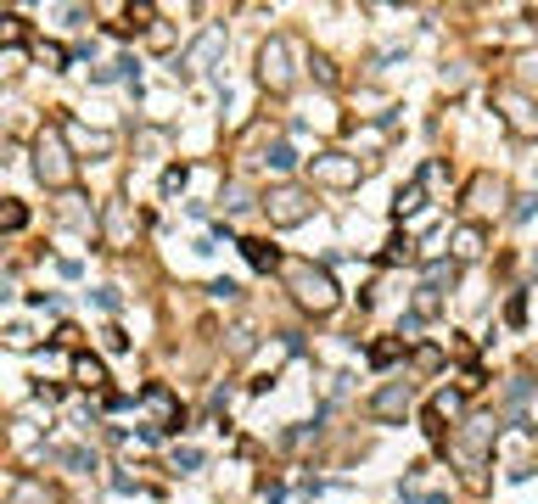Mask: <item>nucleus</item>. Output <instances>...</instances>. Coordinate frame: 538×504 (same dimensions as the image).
Returning a JSON list of instances; mask_svg holds the SVG:
<instances>
[{"mask_svg": "<svg viewBox=\"0 0 538 504\" xmlns=\"http://www.w3.org/2000/svg\"><path fill=\"white\" fill-rule=\"evenodd\" d=\"M253 348H258V331H253V325H236V331H230V342H225L230 359H247Z\"/></svg>", "mask_w": 538, "mask_h": 504, "instance_id": "nucleus-23", "label": "nucleus"}, {"mask_svg": "<svg viewBox=\"0 0 538 504\" xmlns=\"http://www.w3.org/2000/svg\"><path fill=\"white\" fill-rule=\"evenodd\" d=\"M62 219H68L73 230H101V219L85 208V196H79V191H68V196H62Z\"/></svg>", "mask_w": 538, "mask_h": 504, "instance_id": "nucleus-19", "label": "nucleus"}, {"mask_svg": "<svg viewBox=\"0 0 538 504\" xmlns=\"http://www.w3.org/2000/svg\"><path fill=\"white\" fill-rule=\"evenodd\" d=\"M494 437H499V426H494L488 415H482V420H466V426H460V432L449 437V460L460 465V471H466V482H471L477 493L488 488V476H482V471H488V454H494Z\"/></svg>", "mask_w": 538, "mask_h": 504, "instance_id": "nucleus-1", "label": "nucleus"}, {"mask_svg": "<svg viewBox=\"0 0 538 504\" xmlns=\"http://www.w3.org/2000/svg\"><path fill=\"white\" fill-rule=\"evenodd\" d=\"M298 51L303 45L292 40V34H269V40L258 45V84H264L269 96H286V90L298 84Z\"/></svg>", "mask_w": 538, "mask_h": 504, "instance_id": "nucleus-4", "label": "nucleus"}, {"mask_svg": "<svg viewBox=\"0 0 538 504\" xmlns=\"http://www.w3.org/2000/svg\"><path fill=\"white\" fill-rule=\"evenodd\" d=\"M281 280H286V292L298 297V308H309V314H331V308L342 303L337 280H331L320 264H309V258H286Z\"/></svg>", "mask_w": 538, "mask_h": 504, "instance_id": "nucleus-2", "label": "nucleus"}, {"mask_svg": "<svg viewBox=\"0 0 538 504\" xmlns=\"http://www.w3.org/2000/svg\"><path fill=\"white\" fill-rule=\"evenodd\" d=\"M57 460L73 465V471H96V454H90V448H57Z\"/></svg>", "mask_w": 538, "mask_h": 504, "instance_id": "nucleus-26", "label": "nucleus"}, {"mask_svg": "<svg viewBox=\"0 0 538 504\" xmlns=\"http://www.w3.org/2000/svg\"><path fill=\"white\" fill-rule=\"evenodd\" d=\"M393 213H398V219H415V213H426V185H421V174L398 185V196H393Z\"/></svg>", "mask_w": 538, "mask_h": 504, "instance_id": "nucleus-16", "label": "nucleus"}, {"mask_svg": "<svg viewBox=\"0 0 538 504\" xmlns=\"http://www.w3.org/2000/svg\"><path fill=\"white\" fill-rule=\"evenodd\" d=\"M314 79H320V84H337V68H331L326 56H314Z\"/></svg>", "mask_w": 538, "mask_h": 504, "instance_id": "nucleus-39", "label": "nucleus"}, {"mask_svg": "<svg viewBox=\"0 0 538 504\" xmlns=\"http://www.w3.org/2000/svg\"><path fill=\"white\" fill-rule=\"evenodd\" d=\"M73 381L85 392H107V364H101L96 353H73Z\"/></svg>", "mask_w": 538, "mask_h": 504, "instance_id": "nucleus-15", "label": "nucleus"}, {"mask_svg": "<svg viewBox=\"0 0 538 504\" xmlns=\"http://www.w3.org/2000/svg\"><path fill=\"white\" fill-rule=\"evenodd\" d=\"M236 247H241V252H247V264H253V269H258V275H281V269H286V258H281V252L269 247V241H258V236H247V241H236Z\"/></svg>", "mask_w": 538, "mask_h": 504, "instance_id": "nucleus-14", "label": "nucleus"}, {"mask_svg": "<svg viewBox=\"0 0 538 504\" xmlns=\"http://www.w3.org/2000/svg\"><path fill=\"white\" fill-rule=\"evenodd\" d=\"M141 409H146V437H174L185 432V404L174 398L163 381H152V387H141Z\"/></svg>", "mask_w": 538, "mask_h": 504, "instance_id": "nucleus-6", "label": "nucleus"}, {"mask_svg": "<svg viewBox=\"0 0 538 504\" xmlns=\"http://www.w3.org/2000/svg\"><path fill=\"white\" fill-rule=\"evenodd\" d=\"M454 275H460V264H454V258H449V264H443V258H432V264H426V286H438V292H443V286H454Z\"/></svg>", "mask_w": 538, "mask_h": 504, "instance_id": "nucleus-25", "label": "nucleus"}, {"mask_svg": "<svg viewBox=\"0 0 538 504\" xmlns=\"http://www.w3.org/2000/svg\"><path fill=\"white\" fill-rule=\"evenodd\" d=\"M516 426H527V432L538 437V404H533V415H527V420H516Z\"/></svg>", "mask_w": 538, "mask_h": 504, "instance_id": "nucleus-40", "label": "nucleus"}, {"mask_svg": "<svg viewBox=\"0 0 538 504\" xmlns=\"http://www.w3.org/2000/svg\"><path fill=\"white\" fill-rule=\"evenodd\" d=\"M197 465H202L197 448H174V471H197Z\"/></svg>", "mask_w": 538, "mask_h": 504, "instance_id": "nucleus-36", "label": "nucleus"}, {"mask_svg": "<svg viewBox=\"0 0 538 504\" xmlns=\"http://www.w3.org/2000/svg\"><path fill=\"white\" fill-rule=\"evenodd\" d=\"M0 224H6V230H23V224H29V208H23L17 196H6V208H0Z\"/></svg>", "mask_w": 538, "mask_h": 504, "instance_id": "nucleus-27", "label": "nucleus"}, {"mask_svg": "<svg viewBox=\"0 0 538 504\" xmlns=\"http://www.w3.org/2000/svg\"><path fill=\"white\" fill-rule=\"evenodd\" d=\"M522 320H527V292H516L505 303V325H522Z\"/></svg>", "mask_w": 538, "mask_h": 504, "instance_id": "nucleus-30", "label": "nucleus"}, {"mask_svg": "<svg viewBox=\"0 0 538 504\" xmlns=\"http://www.w3.org/2000/svg\"><path fill=\"white\" fill-rule=\"evenodd\" d=\"M264 208V219L275 224V230H292V224H303V219H314V191H303V185H269V196L258 202Z\"/></svg>", "mask_w": 538, "mask_h": 504, "instance_id": "nucleus-5", "label": "nucleus"}, {"mask_svg": "<svg viewBox=\"0 0 538 504\" xmlns=\"http://www.w3.org/2000/svg\"><path fill=\"white\" fill-rule=\"evenodd\" d=\"M398 353H404V336H382V342H370V364H376V370L398 364Z\"/></svg>", "mask_w": 538, "mask_h": 504, "instance_id": "nucleus-21", "label": "nucleus"}, {"mask_svg": "<svg viewBox=\"0 0 538 504\" xmlns=\"http://www.w3.org/2000/svg\"><path fill=\"white\" fill-rule=\"evenodd\" d=\"M241 208H253V202H247V185H230V191H225V213H241Z\"/></svg>", "mask_w": 538, "mask_h": 504, "instance_id": "nucleus-33", "label": "nucleus"}, {"mask_svg": "<svg viewBox=\"0 0 538 504\" xmlns=\"http://www.w3.org/2000/svg\"><path fill=\"white\" fill-rule=\"evenodd\" d=\"M309 174H314V185H326V191H354L370 174V163H359L354 152H320V157H309Z\"/></svg>", "mask_w": 538, "mask_h": 504, "instance_id": "nucleus-7", "label": "nucleus"}, {"mask_svg": "<svg viewBox=\"0 0 538 504\" xmlns=\"http://www.w3.org/2000/svg\"><path fill=\"white\" fill-rule=\"evenodd\" d=\"M68 140L79 146V152H90V157H107V152H113V135H101V129H85V124H68Z\"/></svg>", "mask_w": 538, "mask_h": 504, "instance_id": "nucleus-18", "label": "nucleus"}, {"mask_svg": "<svg viewBox=\"0 0 538 504\" xmlns=\"http://www.w3.org/2000/svg\"><path fill=\"white\" fill-rule=\"evenodd\" d=\"M264 163L275 168V174H292V168H298V152H292L286 140H269V146H264Z\"/></svg>", "mask_w": 538, "mask_h": 504, "instance_id": "nucleus-20", "label": "nucleus"}, {"mask_svg": "<svg viewBox=\"0 0 538 504\" xmlns=\"http://www.w3.org/2000/svg\"><path fill=\"white\" fill-rule=\"evenodd\" d=\"M34 174H40L45 191H57V196H68L73 180H79V168H73V152H68V140H62L57 124H45L40 135H34Z\"/></svg>", "mask_w": 538, "mask_h": 504, "instance_id": "nucleus-3", "label": "nucleus"}, {"mask_svg": "<svg viewBox=\"0 0 538 504\" xmlns=\"http://www.w3.org/2000/svg\"><path fill=\"white\" fill-rule=\"evenodd\" d=\"M135 236H141V213H135V202L113 196V202L101 208V247H107V252H129V247H135Z\"/></svg>", "mask_w": 538, "mask_h": 504, "instance_id": "nucleus-8", "label": "nucleus"}, {"mask_svg": "<svg viewBox=\"0 0 538 504\" xmlns=\"http://www.w3.org/2000/svg\"><path fill=\"white\" fill-rule=\"evenodd\" d=\"M23 34H29V28H23V17H6V51H17V45H23Z\"/></svg>", "mask_w": 538, "mask_h": 504, "instance_id": "nucleus-32", "label": "nucleus"}, {"mask_svg": "<svg viewBox=\"0 0 538 504\" xmlns=\"http://www.w3.org/2000/svg\"><path fill=\"white\" fill-rule=\"evenodd\" d=\"M185 185H191V168H185V163H169V168H163V180H157V191H163V196H180Z\"/></svg>", "mask_w": 538, "mask_h": 504, "instance_id": "nucleus-24", "label": "nucleus"}, {"mask_svg": "<svg viewBox=\"0 0 538 504\" xmlns=\"http://www.w3.org/2000/svg\"><path fill=\"white\" fill-rule=\"evenodd\" d=\"M449 252H454V264H477L482 252H488V224H454V236H449Z\"/></svg>", "mask_w": 538, "mask_h": 504, "instance_id": "nucleus-12", "label": "nucleus"}, {"mask_svg": "<svg viewBox=\"0 0 538 504\" xmlns=\"http://www.w3.org/2000/svg\"><path fill=\"white\" fill-rule=\"evenodd\" d=\"M415 409V387L410 381H387L376 398H370V420H404Z\"/></svg>", "mask_w": 538, "mask_h": 504, "instance_id": "nucleus-11", "label": "nucleus"}, {"mask_svg": "<svg viewBox=\"0 0 538 504\" xmlns=\"http://www.w3.org/2000/svg\"><path fill=\"white\" fill-rule=\"evenodd\" d=\"M410 258H415V236H410V230H398V236L387 241L382 264H410Z\"/></svg>", "mask_w": 538, "mask_h": 504, "instance_id": "nucleus-22", "label": "nucleus"}, {"mask_svg": "<svg viewBox=\"0 0 538 504\" xmlns=\"http://www.w3.org/2000/svg\"><path fill=\"white\" fill-rule=\"evenodd\" d=\"M208 297H219V303H236L241 286H236V280H208Z\"/></svg>", "mask_w": 538, "mask_h": 504, "instance_id": "nucleus-29", "label": "nucleus"}, {"mask_svg": "<svg viewBox=\"0 0 538 504\" xmlns=\"http://www.w3.org/2000/svg\"><path fill=\"white\" fill-rule=\"evenodd\" d=\"M538 208V196H516V208H510V219H533Z\"/></svg>", "mask_w": 538, "mask_h": 504, "instance_id": "nucleus-38", "label": "nucleus"}, {"mask_svg": "<svg viewBox=\"0 0 538 504\" xmlns=\"http://www.w3.org/2000/svg\"><path fill=\"white\" fill-rule=\"evenodd\" d=\"M6 504H62V493L51 488V482H40V476H12V493H6Z\"/></svg>", "mask_w": 538, "mask_h": 504, "instance_id": "nucleus-13", "label": "nucleus"}, {"mask_svg": "<svg viewBox=\"0 0 538 504\" xmlns=\"http://www.w3.org/2000/svg\"><path fill=\"white\" fill-rule=\"evenodd\" d=\"M6 348H17V353L34 348V331H29V325H12V331H6Z\"/></svg>", "mask_w": 538, "mask_h": 504, "instance_id": "nucleus-31", "label": "nucleus"}, {"mask_svg": "<svg viewBox=\"0 0 538 504\" xmlns=\"http://www.w3.org/2000/svg\"><path fill=\"white\" fill-rule=\"evenodd\" d=\"M466 196H471V208H499V202H505V185H499V174H477Z\"/></svg>", "mask_w": 538, "mask_h": 504, "instance_id": "nucleus-17", "label": "nucleus"}, {"mask_svg": "<svg viewBox=\"0 0 538 504\" xmlns=\"http://www.w3.org/2000/svg\"><path fill=\"white\" fill-rule=\"evenodd\" d=\"M281 493H286V482H275V476H264V482H258V499H269V504H275Z\"/></svg>", "mask_w": 538, "mask_h": 504, "instance_id": "nucleus-37", "label": "nucleus"}, {"mask_svg": "<svg viewBox=\"0 0 538 504\" xmlns=\"http://www.w3.org/2000/svg\"><path fill=\"white\" fill-rule=\"evenodd\" d=\"M101 342H107V353H129V336L118 331V325H107V331H101Z\"/></svg>", "mask_w": 538, "mask_h": 504, "instance_id": "nucleus-35", "label": "nucleus"}, {"mask_svg": "<svg viewBox=\"0 0 538 504\" xmlns=\"http://www.w3.org/2000/svg\"><path fill=\"white\" fill-rule=\"evenodd\" d=\"M494 107L505 112V124L516 140H538V107L522 96V90H510V84H494Z\"/></svg>", "mask_w": 538, "mask_h": 504, "instance_id": "nucleus-10", "label": "nucleus"}, {"mask_svg": "<svg viewBox=\"0 0 538 504\" xmlns=\"http://www.w3.org/2000/svg\"><path fill=\"white\" fill-rule=\"evenodd\" d=\"M40 62L51 73H62V68H68V51H62V45H40Z\"/></svg>", "mask_w": 538, "mask_h": 504, "instance_id": "nucleus-28", "label": "nucleus"}, {"mask_svg": "<svg viewBox=\"0 0 538 504\" xmlns=\"http://www.w3.org/2000/svg\"><path fill=\"white\" fill-rule=\"evenodd\" d=\"M438 364H443V348H421V353H415V370H426V376H432Z\"/></svg>", "mask_w": 538, "mask_h": 504, "instance_id": "nucleus-34", "label": "nucleus"}, {"mask_svg": "<svg viewBox=\"0 0 538 504\" xmlns=\"http://www.w3.org/2000/svg\"><path fill=\"white\" fill-rule=\"evenodd\" d=\"M219 56H225V23H208L197 40H191V51L174 56V79H202Z\"/></svg>", "mask_w": 538, "mask_h": 504, "instance_id": "nucleus-9", "label": "nucleus"}]
</instances>
